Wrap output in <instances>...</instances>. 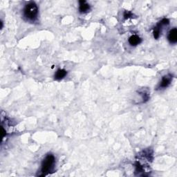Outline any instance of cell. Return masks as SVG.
<instances>
[{
    "instance_id": "cell-8",
    "label": "cell",
    "mask_w": 177,
    "mask_h": 177,
    "mask_svg": "<svg viewBox=\"0 0 177 177\" xmlns=\"http://www.w3.org/2000/svg\"><path fill=\"white\" fill-rule=\"evenodd\" d=\"M67 74V71L64 69H58L55 74V79L60 80L64 78Z\"/></svg>"
},
{
    "instance_id": "cell-3",
    "label": "cell",
    "mask_w": 177,
    "mask_h": 177,
    "mask_svg": "<svg viewBox=\"0 0 177 177\" xmlns=\"http://www.w3.org/2000/svg\"><path fill=\"white\" fill-rule=\"evenodd\" d=\"M169 23V21L168 19H162L161 21L159 22V23L157 24L155 28L154 29V37L155 39H158L160 35L161 34V30H162V27L163 26H167L168 25Z\"/></svg>"
},
{
    "instance_id": "cell-2",
    "label": "cell",
    "mask_w": 177,
    "mask_h": 177,
    "mask_svg": "<svg viewBox=\"0 0 177 177\" xmlns=\"http://www.w3.org/2000/svg\"><path fill=\"white\" fill-rule=\"evenodd\" d=\"M24 16L25 18L31 21H34L38 15V8L35 2H29L24 9Z\"/></svg>"
},
{
    "instance_id": "cell-6",
    "label": "cell",
    "mask_w": 177,
    "mask_h": 177,
    "mask_svg": "<svg viewBox=\"0 0 177 177\" xmlns=\"http://www.w3.org/2000/svg\"><path fill=\"white\" fill-rule=\"evenodd\" d=\"M141 42H142V40H141L140 37L136 35H131L129 38V43L131 46H137V45L141 44Z\"/></svg>"
},
{
    "instance_id": "cell-9",
    "label": "cell",
    "mask_w": 177,
    "mask_h": 177,
    "mask_svg": "<svg viewBox=\"0 0 177 177\" xmlns=\"http://www.w3.org/2000/svg\"><path fill=\"white\" fill-rule=\"evenodd\" d=\"M131 16H132V13H131V12L130 11H126L125 12V14H124V17H125V19L130 18Z\"/></svg>"
},
{
    "instance_id": "cell-5",
    "label": "cell",
    "mask_w": 177,
    "mask_h": 177,
    "mask_svg": "<svg viewBox=\"0 0 177 177\" xmlns=\"http://www.w3.org/2000/svg\"><path fill=\"white\" fill-rule=\"evenodd\" d=\"M168 38L172 44H176L177 42V29L176 28H174L169 32Z\"/></svg>"
},
{
    "instance_id": "cell-4",
    "label": "cell",
    "mask_w": 177,
    "mask_h": 177,
    "mask_svg": "<svg viewBox=\"0 0 177 177\" xmlns=\"http://www.w3.org/2000/svg\"><path fill=\"white\" fill-rule=\"evenodd\" d=\"M172 80V75L170 74L165 75V76L163 77V78H162V80L160 83V86H159V87L167 88L169 85H170Z\"/></svg>"
},
{
    "instance_id": "cell-10",
    "label": "cell",
    "mask_w": 177,
    "mask_h": 177,
    "mask_svg": "<svg viewBox=\"0 0 177 177\" xmlns=\"http://www.w3.org/2000/svg\"><path fill=\"white\" fill-rule=\"evenodd\" d=\"M2 27H3V22H1V28L2 29Z\"/></svg>"
},
{
    "instance_id": "cell-7",
    "label": "cell",
    "mask_w": 177,
    "mask_h": 177,
    "mask_svg": "<svg viewBox=\"0 0 177 177\" xmlns=\"http://www.w3.org/2000/svg\"><path fill=\"white\" fill-rule=\"evenodd\" d=\"M79 11L81 13H85L90 11V5L88 4L85 1H80Z\"/></svg>"
},
{
    "instance_id": "cell-1",
    "label": "cell",
    "mask_w": 177,
    "mask_h": 177,
    "mask_svg": "<svg viewBox=\"0 0 177 177\" xmlns=\"http://www.w3.org/2000/svg\"><path fill=\"white\" fill-rule=\"evenodd\" d=\"M55 156L51 154H49L47 155L46 157L44 158L42 165H41V173L40 176H46L47 174L50 173V172L52 171L54 169L55 165Z\"/></svg>"
}]
</instances>
